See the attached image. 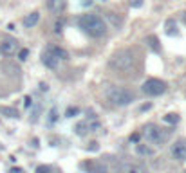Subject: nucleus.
I'll return each mask as SVG.
<instances>
[{
    "instance_id": "1",
    "label": "nucleus",
    "mask_w": 186,
    "mask_h": 173,
    "mask_svg": "<svg viewBox=\"0 0 186 173\" xmlns=\"http://www.w3.org/2000/svg\"><path fill=\"white\" fill-rule=\"evenodd\" d=\"M78 27L83 32H87L89 36H92V38H101V36L107 34V24H105V20L100 15H92V13L82 15L80 20H78Z\"/></svg>"
},
{
    "instance_id": "2",
    "label": "nucleus",
    "mask_w": 186,
    "mask_h": 173,
    "mask_svg": "<svg viewBox=\"0 0 186 173\" xmlns=\"http://www.w3.org/2000/svg\"><path fill=\"white\" fill-rule=\"evenodd\" d=\"M134 63H135V54L132 49H119L110 56L108 67L117 72H126L134 67Z\"/></svg>"
},
{
    "instance_id": "3",
    "label": "nucleus",
    "mask_w": 186,
    "mask_h": 173,
    "mask_svg": "<svg viewBox=\"0 0 186 173\" xmlns=\"http://www.w3.org/2000/svg\"><path fill=\"white\" fill-rule=\"evenodd\" d=\"M105 96L116 106H126L134 101V92L128 90V89H123V87H108Z\"/></svg>"
},
{
    "instance_id": "4",
    "label": "nucleus",
    "mask_w": 186,
    "mask_h": 173,
    "mask_svg": "<svg viewBox=\"0 0 186 173\" xmlns=\"http://www.w3.org/2000/svg\"><path fill=\"white\" fill-rule=\"evenodd\" d=\"M170 135H172L170 128H161V126H155V124H148L145 132L146 141L150 144H157V146H163L170 139Z\"/></svg>"
},
{
    "instance_id": "5",
    "label": "nucleus",
    "mask_w": 186,
    "mask_h": 173,
    "mask_svg": "<svg viewBox=\"0 0 186 173\" xmlns=\"http://www.w3.org/2000/svg\"><path fill=\"white\" fill-rule=\"evenodd\" d=\"M166 85L163 80H157V78H150V80H146L145 83H143V87H141V90H143V94H146V96H152V97H155V96H161V94H165L166 92Z\"/></svg>"
},
{
    "instance_id": "6",
    "label": "nucleus",
    "mask_w": 186,
    "mask_h": 173,
    "mask_svg": "<svg viewBox=\"0 0 186 173\" xmlns=\"http://www.w3.org/2000/svg\"><path fill=\"white\" fill-rule=\"evenodd\" d=\"M18 49V41L15 38H4L0 41V54L2 56H13Z\"/></svg>"
},
{
    "instance_id": "7",
    "label": "nucleus",
    "mask_w": 186,
    "mask_h": 173,
    "mask_svg": "<svg viewBox=\"0 0 186 173\" xmlns=\"http://www.w3.org/2000/svg\"><path fill=\"white\" fill-rule=\"evenodd\" d=\"M172 157L175 161H186V139H179L174 146H172Z\"/></svg>"
},
{
    "instance_id": "8",
    "label": "nucleus",
    "mask_w": 186,
    "mask_h": 173,
    "mask_svg": "<svg viewBox=\"0 0 186 173\" xmlns=\"http://www.w3.org/2000/svg\"><path fill=\"white\" fill-rule=\"evenodd\" d=\"M83 168L89 173H110L108 166L105 162H87V164H83Z\"/></svg>"
},
{
    "instance_id": "9",
    "label": "nucleus",
    "mask_w": 186,
    "mask_h": 173,
    "mask_svg": "<svg viewBox=\"0 0 186 173\" xmlns=\"http://www.w3.org/2000/svg\"><path fill=\"white\" fill-rule=\"evenodd\" d=\"M47 9L52 15H60L65 9V0H47Z\"/></svg>"
},
{
    "instance_id": "10",
    "label": "nucleus",
    "mask_w": 186,
    "mask_h": 173,
    "mask_svg": "<svg viewBox=\"0 0 186 173\" xmlns=\"http://www.w3.org/2000/svg\"><path fill=\"white\" fill-rule=\"evenodd\" d=\"M58 61H60V60H56V58H54L51 52L47 51V49H45V52L42 54V63H43V65H45L47 69H51V71L58 67Z\"/></svg>"
},
{
    "instance_id": "11",
    "label": "nucleus",
    "mask_w": 186,
    "mask_h": 173,
    "mask_svg": "<svg viewBox=\"0 0 186 173\" xmlns=\"http://www.w3.org/2000/svg\"><path fill=\"white\" fill-rule=\"evenodd\" d=\"M47 51L51 52L56 60H69V52L65 51V49H62V47H56V45L52 47L51 45V47H47Z\"/></svg>"
},
{
    "instance_id": "12",
    "label": "nucleus",
    "mask_w": 186,
    "mask_h": 173,
    "mask_svg": "<svg viewBox=\"0 0 186 173\" xmlns=\"http://www.w3.org/2000/svg\"><path fill=\"white\" fill-rule=\"evenodd\" d=\"M135 153L141 155V157H150V155H154V148H152L150 144L137 143V146H135Z\"/></svg>"
},
{
    "instance_id": "13",
    "label": "nucleus",
    "mask_w": 186,
    "mask_h": 173,
    "mask_svg": "<svg viewBox=\"0 0 186 173\" xmlns=\"http://www.w3.org/2000/svg\"><path fill=\"white\" fill-rule=\"evenodd\" d=\"M121 173H146V170L139 164H121Z\"/></svg>"
},
{
    "instance_id": "14",
    "label": "nucleus",
    "mask_w": 186,
    "mask_h": 173,
    "mask_svg": "<svg viewBox=\"0 0 186 173\" xmlns=\"http://www.w3.org/2000/svg\"><path fill=\"white\" fill-rule=\"evenodd\" d=\"M40 20V13H31L24 18V27H34Z\"/></svg>"
},
{
    "instance_id": "15",
    "label": "nucleus",
    "mask_w": 186,
    "mask_h": 173,
    "mask_svg": "<svg viewBox=\"0 0 186 173\" xmlns=\"http://www.w3.org/2000/svg\"><path fill=\"white\" fill-rule=\"evenodd\" d=\"M89 132H91V128H89V123H85V121L78 123V124L74 126V133H76V135H80V137H85Z\"/></svg>"
},
{
    "instance_id": "16",
    "label": "nucleus",
    "mask_w": 186,
    "mask_h": 173,
    "mask_svg": "<svg viewBox=\"0 0 186 173\" xmlns=\"http://www.w3.org/2000/svg\"><path fill=\"white\" fill-rule=\"evenodd\" d=\"M0 114L6 115V117H13V119H18V117H20L18 110L13 108V106H0Z\"/></svg>"
},
{
    "instance_id": "17",
    "label": "nucleus",
    "mask_w": 186,
    "mask_h": 173,
    "mask_svg": "<svg viewBox=\"0 0 186 173\" xmlns=\"http://www.w3.org/2000/svg\"><path fill=\"white\" fill-rule=\"evenodd\" d=\"M165 27H166V34L168 36H177L179 34V31H177V24H175V20H166V24H165Z\"/></svg>"
},
{
    "instance_id": "18",
    "label": "nucleus",
    "mask_w": 186,
    "mask_h": 173,
    "mask_svg": "<svg viewBox=\"0 0 186 173\" xmlns=\"http://www.w3.org/2000/svg\"><path fill=\"white\" fill-rule=\"evenodd\" d=\"M2 69L7 71V74H16V76H18V72H20L18 65H15V63H11V61H4V63H2Z\"/></svg>"
},
{
    "instance_id": "19",
    "label": "nucleus",
    "mask_w": 186,
    "mask_h": 173,
    "mask_svg": "<svg viewBox=\"0 0 186 173\" xmlns=\"http://www.w3.org/2000/svg\"><path fill=\"white\" fill-rule=\"evenodd\" d=\"M146 41H148V45L152 47V51L161 52V45H159V38H157V36H148Z\"/></svg>"
},
{
    "instance_id": "20",
    "label": "nucleus",
    "mask_w": 186,
    "mask_h": 173,
    "mask_svg": "<svg viewBox=\"0 0 186 173\" xmlns=\"http://www.w3.org/2000/svg\"><path fill=\"white\" fill-rule=\"evenodd\" d=\"M165 123H168V124H177V123H179V115H177V114H166Z\"/></svg>"
},
{
    "instance_id": "21",
    "label": "nucleus",
    "mask_w": 186,
    "mask_h": 173,
    "mask_svg": "<svg viewBox=\"0 0 186 173\" xmlns=\"http://www.w3.org/2000/svg\"><path fill=\"white\" fill-rule=\"evenodd\" d=\"M80 114V108L78 106H69L67 110H65V115L67 117H74V115H78Z\"/></svg>"
},
{
    "instance_id": "22",
    "label": "nucleus",
    "mask_w": 186,
    "mask_h": 173,
    "mask_svg": "<svg viewBox=\"0 0 186 173\" xmlns=\"http://www.w3.org/2000/svg\"><path fill=\"white\" fill-rule=\"evenodd\" d=\"M56 121H58V110L52 108L51 112H49V124H54Z\"/></svg>"
},
{
    "instance_id": "23",
    "label": "nucleus",
    "mask_w": 186,
    "mask_h": 173,
    "mask_svg": "<svg viewBox=\"0 0 186 173\" xmlns=\"http://www.w3.org/2000/svg\"><path fill=\"white\" fill-rule=\"evenodd\" d=\"M36 173H52V170H51V166H38L36 168Z\"/></svg>"
},
{
    "instance_id": "24",
    "label": "nucleus",
    "mask_w": 186,
    "mask_h": 173,
    "mask_svg": "<svg viewBox=\"0 0 186 173\" xmlns=\"http://www.w3.org/2000/svg\"><path fill=\"white\" fill-rule=\"evenodd\" d=\"M27 56H29V51H27V49H22V51L18 52V60L20 61H25L27 60Z\"/></svg>"
},
{
    "instance_id": "25",
    "label": "nucleus",
    "mask_w": 186,
    "mask_h": 173,
    "mask_svg": "<svg viewBox=\"0 0 186 173\" xmlns=\"http://www.w3.org/2000/svg\"><path fill=\"white\" fill-rule=\"evenodd\" d=\"M130 6L132 7H141L143 6V0H130Z\"/></svg>"
},
{
    "instance_id": "26",
    "label": "nucleus",
    "mask_w": 186,
    "mask_h": 173,
    "mask_svg": "<svg viewBox=\"0 0 186 173\" xmlns=\"http://www.w3.org/2000/svg\"><path fill=\"white\" fill-rule=\"evenodd\" d=\"M139 139H141L139 133H132V135H130V141H132V143H139Z\"/></svg>"
},
{
    "instance_id": "27",
    "label": "nucleus",
    "mask_w": 186,
    "mask_h": 173,
    "mask_svg": "<svg viewBox=\"0 0 186 173\" xmlns=\"http://www.w3.org/2000/svg\"><path fill=\"white\" fill-rule=\"evenodd\" d=\"M62 25H63V22L60 20L56 25H54V32H62Z\"/></svg>"
},
{
    "instance_id": "28",
    "label": "nucleus",
    "mask_w": 186,
    "mask_h": 173,
    "mask_svg": "<svg viewBox=\"0 0 186 173\" xmlns=\"http://www.w3.org/2000/svg\"><path fill=\"white\" fill-rule=\"evenodd\" d=\"M98 148H100V144L98 143H91V146H89L87 150H89V152H94V150H98Z\"/></svg>"
},
{
    "instance_id": "29",
    "label": "nucleus",
    "mask_w": 186,
    "mask_h": 173,
    "mask_svg": "<svg viewBox=\"0 0 186 173\" xmlns=\"http://www.w3.org/2000/svg\"><path fill=\"white\" fill-rule=\"evenodd\" d=\"M24 105H25V108H29V106L33 105V101H31V97H29V96H27V97L24 99Z\"/></svg>"
},
{
    "instance_id": "30",
    "label": "nucleus",
    "mask_w": 186,
    "mask_h": 173,
    "mask_svg": "<svg viewBox=\"0 0 186 173\" xmlns=\"http://www.w3.org/2000/svg\"><path fill=\"white\" fill-rule=\"evenodd\" d=\"M40 89L45 92V90H47V83H40Z\"/></svg>"
},
{
    "instance_id": "31",
    "label": "nucleus",
    "mask_w": 186,
    "mask_h": 173,
    "mask_svg": "<svg viewBox=\"0 0 186 173\" xmlns=\"http://www.w3.org/2000/svg\"><path fill=\"white\" fill-rule=\"evenodd\" d=\"M11 173H22V170H20V168H13V170H11Z\"/></svg>"
},
{
    "instance_id": "32",
    "label": "nucleus",
    "mask_w": 186,
    "mask_h": 173,
    "mask_svg": "<svg viewBox=\"0 0 186 173\" xmlns=\"http://www.w3.org/2000/svg\"><path fill=\"white\" fill-rule=\"evenodd\" d=\"M87 114H89V117H91V119H94V117H96V115H94V112H92V110H89V112H87Z\"/></svg>"
},
{
    "instance_id": "33",
    "label": "nucleus",
    "mask_w": 186,
    "mask_h": 173,
    "mask_svg": "<svg viewBox=\"0 0 186 173\" xmlns=\"http://www.w3.org/2000/svg\"><path fill=\"white\" fill-rule=\"evenodd\" d=\"M91 4V0H83V6H89Z\"/></svg>"
},
{
    "instance_id": "34",
    "label": "nucleus",
    "mask_w": 186,
    "mask_h": 173,
    "mask_svg": "<svg viewBox=\"0 0 186 173\" xmlns=\"http://www.w3.org/2000/svg\"><path fill=\"white\" fill-rule=\"evenodd\" d=\"M183 22H184V24H186V13H184V15H183Z\"/></svg>"
},
{
    "instance_id": "35",
    "label": "nucleus",
    "mask_w": 186,
    "mask_h": 173,
    "mask_svg": "<svg viewBox=\"0 0 186 173\" xmlns=\"http://www.w3.org/2000/svg\"><path fill=\"white\" fill-rule=\"evenodd\" d=\"M184 173H186V171H184Z\"/></svg>"
}]
</instances>
